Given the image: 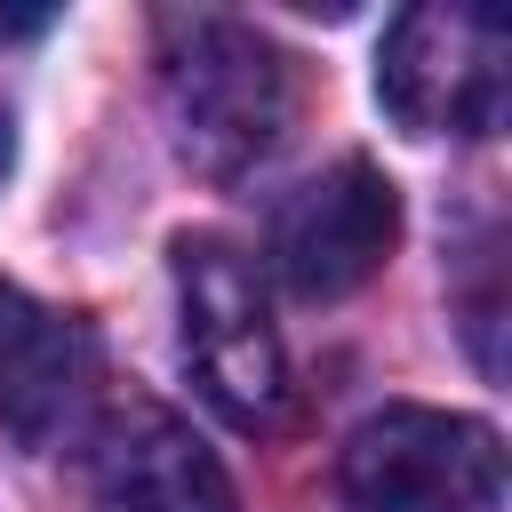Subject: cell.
Masks as SVG:
<instances>
[{
    "mask_svg": "<svg viewBox=\"0 0 512 512\" xmlns=\"http://www.w3.org/2000/svg\"><path fill=\"white\" fill-rule=\"evenodd\" d=\"M400 248V192L376 160H336L272 208V264L304 304H336Z\"/></svg>",
    "mask_w": 512,
    "mask_h": 512,
    "instance_id": "obj_5",
    "label": "cell"
},
{
    "mask_svg": "<svg viewBox=\"0 0 512 512\" xmlns=\"http://www.w3.org/2000/svg\"><path fill=\"white\" fill-rule=\"evenodd\" d=\"M504 56L512 40L488 8H400L376 56V96L408 136H496Z\"/></svg>",
    "mask_w": 512,
    "mask_h": 512,
    "instance_id": "obj_4",
    "label": "cell"
},
{
    "mask_svg": "<svg viewBox=\"0 0 512 512\" xmlns=\"http://www.w3.org/2000/svg\"><path fill=\"white\" fill-rule=\"evenodd\" d=\"M8 160H16V120H8V104H0V176H8Z\"/></svg>",
    "mask_w": 512,
    "mask_h": 512,
    "instance_id": "obj_9",
    "label": "cell"
},
{
    "mask_svg": "<svg viewBox=\"0 0 512 512\" xmlns=\"http://www.w3.org/2000/svg\"><path fill=\"white\" fill-rule=\"evenodd\" d=\"M104 384L96 360V328L80 312H56L40 296H24L16 280H0V416L16 440L56 448L88 424Z\"/></svg>",
    "mask_w": 512,
    "mask_h": 512,
    "instance_id": "obj_6",
    "label": "cell"
},
{
    "mask_svg": "<svg viewBox=\"0 0 512 512\" xmlns=\"http://www.w3.org/2000/svg\"><path fill=\"white\" fill-rule=\"evenodd\" d=\"M336 480L352 512H496L504 448L480 416L392 400L344 440Z\"/></svg>",
    "mask_w": 512,
    "mask_h": 512,
    "instance_id": "obj_3",
    "label": "cell"
},
{
    "mask_svg": "<svg viewBox=\"0 0 512 512\" xmlns=\"http://www.w3.org/2000/svg\"><path fill=\"white\" fill-rule=\"evenodd\" d=\"M88 472L104 512H240L216 448L160 400H120L112 416H96Z\"/></svg>",
    "mask_w": 512,
    "mask_h": 512,
    "instance_id": "obj_7",
    "label": "cell"
},
{
    "mask_svg": "<svg viewBox=\"0 0 512 512\" xmlns=\"http://www.w3.org/2000/svg\"><path fill=\"white\" fill-rule=\"evenodd\" d=\"M160 104L200 176H240L296 120V64L240 16H160Z\"/></svg>",
    "mask_w": 512,
    "mask_h": 512,
    "instance_id": "obj_1",
    "label": "cell"
},
{
    "mask_svg": "<svg viewBox=\"0 0 512 512\" xmlns=\"http://www.w3.org/2000/svg\"><path fill=\"white\" fill-rule=\"evenodd\" d=\"M176 320H184V368L200 400L240 424V432H280L288 424V344L272 328L256 264L224 232H184L176 248Z\"/></svg>",
    "mask_w": 512,
    "mask_h": 512,
    "instance_id": "obj_2",
    "label": "cell"
},
{
    "mask_svg": "<svg viewBox=\"0 0 512 512\" xmlns=\"http://www.w3.org/2000/svg\"><path fill=\"white\" fill-rule=\"evenodd\" d=\"M48 32V8H0V40H32Z\"/></svg>",
    "mask_w": 512,
    "mask_h": 512,
    "instance_id": "obj_8",
    "label": "cell"
}]
</instances>
